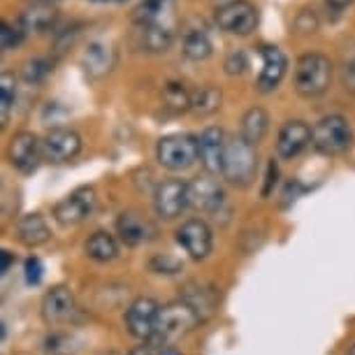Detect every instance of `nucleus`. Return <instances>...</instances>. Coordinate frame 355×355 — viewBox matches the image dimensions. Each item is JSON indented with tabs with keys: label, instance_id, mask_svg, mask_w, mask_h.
Masks as SVG:
<instances>
[{
	"label": "nucleus",
	"instance_id": "obj_1",
	"mask_svg": "<svg viewBox=\"0 0 355 355\" xmlns=\"http://www.w3.org/2000/svg\"><path fill=\"white\" fill-rule=\"evenodd\" d=\"M334 65L325 53H302L295 63V91L302 98H318L330 89Z\"/></svg>",
	"mask_w": 355,
	"mask_h": 355
},
{
	"label": "nucleus",
	"instance_id": "obj_2",
	"mask_svg": "<svg viewBox=\"0 0 355 355\" xmlns=\"http://www.w3.org/2000/svg\"><path fill=\"white\" fill-rule=\"evenodd\" d=\"M256 172H258L256 146L246 142L242 135L227 139L220 177H223L227 184L239 186V189H246L249 184H253Z\"/></svg>",
	"mask_w": 355,
	"mask_h": 355
},
{
	"label": "nucleus",
	"instance_id": "obj_3",
	"mask_svg": "<svg viewBox=\"0 0 355 355\" xmlns=\"http://www.w3.org/2000/svg\"><path fill=\"white\" fill-rule=\"evenodd\" d=\"M311 144L323 156H341L353 146V128L341 114H327L311 128Z\"/></svg>",
	"mask_w": 355,
	"mask_h": 355
},
{
	"label": "nucleus",
	"instance_id": "obj_4",
	"mask_svg": "<svg viewBox=\"0 0 355 355\" xmlns=\"http://www.w3.org/2000/svg\"><path fill=\"white\" fill-rule=\"evenodd\" d=\"M200 316L196 311L191 309L184 300H177V302H170L160 309V316H158V327H156V337L153 341L156 344H170V341H177L191 334L196 327H200Z\"/></svg>",
	"mask_w": 355,
	"mask_h": 355
},
{
	"label": "nucleus",
	"instance_id": "obj_5",
	"mask_svg": "<svg viewBox=\"0 0 355 355\" xmlns=\"http://www.w3.org/2000/svg\"><path fill=\"white\" fill-rule=\"evenodd\" d=\"M156 160L165 170L184 172L198 163V137L193 135H165L156 144Z\"/></svg>",
	"mask_w": 355,
	"mask_h": 355
},
{
	"label": "nucleus",
	"instance_id": "obj_6",
	"mask_svg": "<svg viewBox=\"0 0 355 355\" xmlns=\"http://www.w3.org/2000/svg\"><path fill=\"white\" fill-rule=\"evenodd\" d=\"M218 28L230 35H249L258 26V8L249 0H230L214 12Z\"/></svg>",
	"mask_w": 355,
	"mask_h": 355
},
{
	"label": "nucleus",
	"instance_id": "obj_7",
	"mask_svg": "<svg viewBox=\"0 0 355 355\" xmlns=\"http://www.w3.org/2000/svg\"><path fill=\"white\" fill-rule=\"evenodd\" d=\"M191 207L189 200V184L182 179H167L160 182L153 191V211L158 218L174 220Z\"/></svg>",
	"mask_w": 355,
	"mask_h": 355
},
{
	"label": "nucleus",
	"instance_id": "obj_8",
	"mask_svg": "<svg viewBox=\"0 0 355 355\" xmlns=\"http://www.w3.org/2000/svg\"><path fill=\"white\" fill-rule=\"evenodd\" d=\"M160 306L153 297H137L132 300L125 309V327L135 339L139 341H153L156 337V327H158V316H160Z\"/></svg>",
	"mask_w": 355,
	"mask_h": 355
},
{
	"label": "nucleus",
	"instance_id": "obj_9",
	"mask_svg": "<svg viewBox=\"0 0 355 355\" xmlns=\"http://www.w3.org/2000/svg\"><path fill=\"white\" fill-rule=\"evenodd\" d=\"M8 160L17 172L33 174L44 160L42 139L31 130H19L15 137L10 139L8 146Z\"/></svg>",
	"mask_w": 355,
	"mask_h": 355
},
{
	"label": "nucleus",
	"instance_id": "obj_10",
	"mask_svg": "<svg viewBox=\"0 0 355 355\" xmlns=\"http://www.w3.org/2000/svg\"><path fill=\"white\" fill-rule=\"evenodd\" d=\"M96 189L93 186H79L77 191H72L68 198H63L53 207V218L61 225H79L96 211Z\"/></svg>",
	"mask_w": 355,
	"mask_h": 355
},
{
	"label": "nucleus",
	"instance_id": "obj_11",
	"mask_svg": "<svg viewBox=\"0 0 355 355\" xmlns=\"http://www.w3.org/2000/svg\"><path fill=\"white\" fill-rule=\"evenodd\" d=\"M44 160L51 165H65L75 160L82 151V135L72 128H51L42 137Z\"/></svg>",
	"mask_w": 355,
	"mask_h": 355
},
{
	"label": "nucleus",
	"instance_id": "obj_12",
	"mask_svg": "<svg viewBox=\"0 0 355 355\" xmlns=\"http://www.w3.org/2000/svg\"><path fill=\"white\" fill-rule=\"evenodd\" d=\"M177 244L189 253L193 260L209 258L214 251V232L207 220L202 218H189L177 227Z\"/></svg>",
	"mask_w": 355,
	"mask_h": 355
},
{
	"label": "nucleus",
	"instance_id": "obj_13",
	"mask_svg": "<svg viewBox=\"0 0 355 355\" xmlns=\"http://www.w3.org/2000/svg\"><path fill=\"white\" fill-rule=\"evenodd\" d=\"M40 311H42V320L46 325L70 323V320H75V316H77L75 295H72L70 288H65V286H53L42 297Z\"/></svg>",
	"mask_w": 355,
	"mask_h": 355
},
{
	"label": "nucleus",
	"instance_id": "obj_14",
	"mask_svg": "<svg viewBox=\"0 0 355 355\" xmlns=\"http://www.w3.org/2000/svg\"><path fill=\"white\" fill-rule=\"evenodd\" d=\"M225 132L218 125H209L198 135V160L207 174H220L225 156Z\"/></svg>",
	"mask_w": 355,
	"mask_h": 355
},
{
	"label": "nucleus",
	"instance_id": "obj_15",
	"mask_svg": "<svg viewBox=\"0 0 355 355\" xmlns=\"http://www.w3.org/2000/svg\"><path fill=\"white\" fill-rule=\"evenodd\" d=\"M311 144V128L302 119H293L281 125L277 135V156L281 160H293Z\"/></svg>",
	"mask_w": 355,
	"mask_h": 355
},
{
	"label": "nucleus",
	"instance_id": "obj_16",
	"mask_svg": "<svg viewBox=\"0 0 355 355\" xmlns=\"http://www.w3.org/2000/svg\"><path fill=\"white\" fill-rule=\"evenodd\" d=\"M189 200L191 207L202 214H216L225 205V191L216 179L196 177L189 182Z\"/></svg>",
	"mask_w": 355,
	"mask_h": 355
},
{
	"label": "nucleus",
	"instance_id": "obj_17",
	"mask_svg": "<svg viewBox=\"0 0 355 355\" xmlns=\"http://www.w3.org/2000/svg\"><path fill=\"white\" fill-rule=\"evenodd\" d=\"M116 232L119 239L125 246H130V249L149 244L151 239H156V225L137 211H123L116 220Z\"/></svg>",
	"mask_w": 355,
	"mask_h": 355
},
{
	"label": "nucleus",
	"instance_id": "obj_18",
	"mask_svg": "<svg viewBox=\"0 0 355 355\" xmlns=\"http://www.w3.org/2000/svg\"><path fill=\"white\" fill-rule=\"evenodd\" d=\"M260 53H263V70H260V75H258L256 89L260 93H272L284 82V77L288 72V58L279 46H272V44H265L263 49H260Z\"/></svg>",
	"mask_w": 355,
	"mask_h": 355
},
{
	"label": "nucleus",
	"instance_id": "obj_19",
	"mask_svg": "<svg viewBox=\"0 0 355 355\" xmlns=\"http://www.w3.org/2000/svg\"><path fill=\"white\" fill-rule=\"evenodd\" d=\"M82 70L86 79H91V82H98V79L107 77L114 68V63H116V58H114V49L110 44L105 42H91L86 49L82 51Z\"/></svg>",
	"mask_w": 355,
	"mask_h": 355
},
{
	"label": "nucleus",
	"instance_id": "obj_20",
	"mask_svg": "<svg viewBox=\"0 0 355 355\" xmlns=\"http://www.w3.org/2000/svg\"><path fill=\"white\" fill-rule=\"evenodd\" d=\"M179 300H184V302L198 313L202 323L216 313V306H218V297H216V293H214V288L207 284H200V281H189V284L182 288Z\"/></svg>",
	"mask_w": 355,
	"mask_h": 355
},
{
	"label": "nucleus",
	"instance_id": "obj_21",
	"mask_svg": "<svg viewBox=\"0 0 355 355\" xmlns=\"http://www.w3.org/2000/svg\"><path fill=\"white\" fill-rule=\"evenodd\" d=\"M17 237L24 246L37 249V246L46 244L51 239V230L42 214H26L17 223Z\"/></svg>",
	"mask_w": 355,
	"mask_h": 355
},
{
	"label": "nucleus",
	"instance_id": "obj_22",
	"mask_svg": "<svg viewBox=\"0 0 355 355\" xmlns=\"http://www.w3.org/2000/svg\"><path fill=\"white\" fill-rule=\"evenodd\" d=\"M58 12L53 5H44V3H33L31 8H26L19 17V26L26 33H46L56 26Z\"/></svg>",
	"mask_w": 355,
	"mask_h": 355
},
{
	"label": "nucleus",
	"instance_id": "obj_23",
	"mask_svg": "<svg viewBox=\"0 0 355 355\" xmlns=\"http://www.w3.org/2000/svg\"><path fill=\"white\" fill-rule=\"evenodd\" d=\"M177 0H139L132 10V21L142 26H160L174 12Z\"/></svg>",
	"mask_w": 355,
	"mask_h": 355
},
{
	"label": "nucleus",
	"instance_id": "obj_24",
	"mask_svg": "<svg viewBox=\"0 0 355 355\" xmlns=\"http://www.w3.org/2000/svg\"><path fill=\"white\" fill-rule=\"evenodd\" d=\"M84 251L93 263H112L119 256V242L112 232L107 230H96L86 239Z\"/></svg>",
	"mask_w": 355,
	"mask_h": 355
},
{
	"label": "nucleus",
	"instance_id": "obj_25",
	"mask_svg": "<svg viewBox=\"0 0 355 355\" xmlns=\"http://www.w3.org/2000/svg\"><path fill=\"white\" fill-rule=\"evenodd\" d=\"M220 103H223V93H220L218 86L202 84L191 96V112L196 116H211L220 110Z\"/></svg>",
	"mask_w": 355,
	"mask_h": 355
},
{
	"label": "nucleus",
	"instance_id": "obj_26",
	"mask_svg": "<svg viewBox=\"0 0 355 355\" xmlns=\"http://www.w3.org/2000/svg\"><path fill=\"white\" fill-rule=\"evenodd\" d=\"M174 42V31L167 24L160 26H142L139 28V44L149 53H163Z\"/></svg>",
	"mask_w": 355,
	"mask_h": 355
},
{
	"label": "nucleus",
	"instance_id": "obj_27",
	"mask_svg": "<svg viewBox=\"0 0 355 355\" xmlns=\"http://www.w3.org/2000/svg\"><path fill=\"white\" fill-rule=\"evenodd\" d=\"M267 130H270V116L263 107H251L242 116V137L249 144L258 146L265 139Z\"/></svg>",
	"mask_w": 355,
	"mask_h": 355
},
{
	"label": "nucleus",
	"instance_id": "obj_28",
	"mask_svg": "<svg viewBox=\"0 0 355 355\" xmlns=\"http://www.w3.org/2000/svg\"><path fill=\"white\" fill-rule=\"evenodd\" d=\"M182 51H184V56L189 58V61H205V58L211 56L214 46H211L209 35H207L205 31L191 28L182 40Z\"/></svg>",
	"mask_w": 355,
	"mask_h": 355
},
{
	"label": "nucleus",
	"instance_id": "obj_29",
	"mask_svg": "<svg viewBox=\"0 0 355 355\" xmlns=\"http://www.w3.org/2000/svg\"><path fill=\"white\" fill-rule=\"evenodd\" d=\"M191 96L193 91L186 89L184 82H167L163 86V103L174 114L191 112Z\"/></svg>",
	"mask_w": 355,
	"mask_h": 355
},
{
	"label": "nucleus",
	"instance_id": "obj_30",
	"mask_svg": "<svg viewBox=\"0 0 355 355\" xmlns=\"http://www.w3.org/2000/svg\"><path fill=\"white\" fill-rule=\"evenodd\" d=\"M17 98V79L12 72H3L0 77V125H8L12 116V107Z\"/></svg>",
	"mask_w": 355,
	"mask_h": 355
},
{
	"label": "nucleus",
	"instance_id": "obj_31",
	"mask_svg": "<svg viewBox=\"0 0 355 355\" xmlns=\"http://www.w3.org/2000/svg\"><path fill=\"white\" fill-rule=\"evenodd\" d=\"M51 70H53V61H49V58H42V56L31 58L21 68V79L26 84H40L49 77Z\"/></svg>",
	"mask_w": 355,
	"mask_h": 355
},
{
	"label": "nucleus",
	"instance_id": "obj_32",
	"mask_svg": "<svg viewBox=\"0 0 355 355\" xmlns=\"http://www.w3.org/2000/svg\"><path fill=\"white\" fill-rule=\"evenodd\" d=\"M24 37H26V31L19 24H10V21L0 24V46H3V51L17 49V46L24 42Z\"/></svg>",
	"mask_w": 355,
	"mask_h": 355
},
{
	"label": "nucleus",
	"instance_id": "obj_33",
	"mask_svg": "<svg viewBox=\"0 0 355 355\" xmlns=\"http://www.w3.org/2000/svg\"><path fill=\"white\" fill-rule=\"evenodd\" d=\"M149 267L156 274H167V277H172V274L182 272V263H179L177 258H172L170 253H163V256H153Z\"/></svg>",
	"mask_w": 355,
	"mask_h": 355
},
{
	"label": "nucleus",
	"instance_id": "obj_34",
	"mask_svg": "<svg viewBox=\"0 0 355 355\" xmlns=\"http://www.w3.org/2000/svg\"><path fill=\"white\" fill-rule=\"evenodd\" d=\"M295 31L302 33V35H309V33H316L318 31V17L313 10H302L297 17H295Z\"/></svg>",
	"mask_w": 355,
	"mask_h": 355
},
{
	"label": "nucleus",
	"instance_id": "obj_35",
	"mask_svg": "<svg viewBox=\"0 0 355 355\" xmlns=\"http://www.w3.org/2000/svg\"><path fill=\"white\" fill-rule=\"evenodd\" d=\"M223 68H225V75H230V77L242 75V72H244L246 68H249V61H246L244 51H232L230 56L225 58Z\"/></svg>",
	"mask_w": 355,
	"mask_h": 355
},
{
	"label": "nucleus",
	"instance_id": "obj_36",
	"mask_svg": "<svg viewBox=\"0 0 355 355\" xmlns=\"http://www.w3.org/2000/svg\"><path fill=\"white\" fill-rule=\"evenodd\" d=\"M26 284L28 286H37L40 279H42V263L37 258H28L26 260Z\"/></svg>",
	"mask_w": 355,
	"mask_h": 355
},
{
	"label": "nucleus",
	"instance_id": "obj_37",
	"mask_svg": "<svg viewBox=\"0 0 355 355\" xmlns=\"http://www.w3.org/2000/svg\"><path fill=\"white\" fill-rule=\"evenodd\" d=\"M277 177H279V167L274 160L267 163V174H265V186H263V198H267L272 193V189L277 186Z\"/></svg>",
	"mask_w": 355,
	"mask_h": 355
},
{
	"label": "nucleus",
	"instance_id": "obj_38",
	"mask_svg": "<svg viewBox=\"0 0 355 355\" xmlns=\"http://www.w3.org/2000/svg\"><path fill=\"white\" fill-rule=\"evenodd\" d=\"M341 82H344V89L355 96V61H348L344 65V70H341Z\"/></svg>",
	"mask_w": 355,
	"mask_h": 355
},
{
	"label": "nucleus",
	"instance_id": "obj_39",
	"mask_svg": "<svg viewBox=\"0 0 355 355\" xmlns=\"http://www.w3.org/2000/svg\"><path fill=\"white\" fill-rule=\"evenodd\" d=\"M160 353H163V346L156 344V341H142V346L130 351V355H160Z\"/></svg>",
	"mask_w": 355,
	"mask_h": 355
},
{
	"label": "nucleus",
	"instance_id": "obj_40",
	"mask_svg": "<svg viewBox=\"0 0 355 355\" xmlns=\"http://www.w3.org/2000/svg\"><path fill=\"white\" fill-rule=\"evenodd\" d=\"M346 3L348 0H327V8H330L334 15H339V12L346 8Z\"/></svg>",
	"mask_w": 355,
	"mask_h": 355
},
{
	"label": "nucleus",
	"instance_id": "obj_41",
	"mask_svg": "<svg viewBox=\"0 0 355 355\" xmlns=\"http://www.w3.org/2000/svg\"><path fill=\"white\" fill-rule=\"evenodd\" d=\"M10 265H12V253L10 251H3V260H0V274L8 272Z\"/></svg>",
	"mask_w": 355,
	"mask_h": 355
},
{
	"label": "nucleus",
	"instance_id": "obj_42",
	"mask_svg": "<svg viewBox=\"0 0 355 355\" xmlns=\"http://www.w3.org/2000/svg\"><path fill=\"white\" fill-rule=\"evenodd\" d=\"M160 355H182V353H179L174 346H163V353H160Z\"/></svg>",
	"mask_w": 355,
	"mask_h": 355
},
{
	"label": "nucleus",
	"instance_id": "obj_43",
	"mask_svg": "<svg viewBox=\"0 0 355 355\" xmlns=\"http://www.w3.org/2000/svg\"><path fill=\"white\" fill-rule=\"evenodd\" d=\"M33 3H44V5H53L56 0H33Z\"/></svg>",
	"mask_w": 355,
	"mask_h": 355
},
{
	"label": "nucleus",
	"instance_id": "obj_44",
	"mask_svg": "<svg viewBox=\"0 0 355 355\" xmlns=\"http://www.w3.org/2000/svg\"><path fill=\"white\" fill-rule=\"evenodd\" d=\"M93 3H119V0H93Z\"/></svg>",
	"mask_w": 355,
	"mask_h": 355
},
{
	"label": "nucleus",
	"instance_id": "obj_45",
	"mask_svg": "<svg viewBox=\"0 0 355 355\" xmlns=\"http://www.w3.org/2000/svg\"><path fill=\"white\" fill-rule=\"evenodd\" d=\"M348 355H355V344L351 346V351H348Z\"/></svg>",
	"mask_w": 355,
	"mask_h": 355
}]
</instances>
